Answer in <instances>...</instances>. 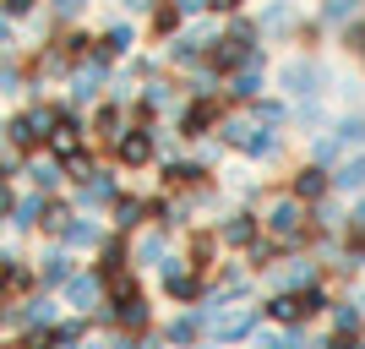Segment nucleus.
Instances as JSON below:
<instances>
[{
	"instance_id": "obj_8",
	"label": "nucleus",
	"mask_w": 365,
	"mask_h": 349,
	"mask_svg": "<svg viewBox=\"0 0 365 349\" xmlns=\"http://www.w3.org/2000/svg\"><path fill=\"white\" fill-rule=\"evenodd\" d=\"M262 328V305H245V300H224L218 305L213 328H207V338H218V344H240V338H251Z\"/></svg>"
},
{
	"instance_id": "obj_31",
	"label": "nucleus",
	"mask_w": 365,
	"mask_h": 349,
	"mask_svg": "<svg viewBox=\"0 0 365 349\" xmlns=\"http://www.w3.org/2000/svg\"><path fill=\"white\" fill-rule=\"evenodd\" d=\"M88 322L93 317H61L55 328H49V349H82V338H88Z\"/></svg>"
},
{
	"instance_id": "obj_24",
	"label": "nucleus",
	"mask_w": 365,
	"mask_h": 349,
	"mask_svg": "<svg viewBox=\"0 0 365 349\" xmlns=\"http://www.w3.org/2000/svg\"><path fill=\"white\" fill-rule=\"evenodd\" d=\"M224 98L229 104H257L262 98V66H240L224 76Z\"/></svg>"
},
{
	"instance_id": "obj_40",
	"label": "nucleus",
	"mask_w": 365,
	"mask_h": 349,
	"mask_svg": "<svg viewBox=\"0 0 365 349\" xmlns=\"http://www.w3.org/2000/svg\"><path fill=\"white\" fill-rule=\"evenodd\" d=\"M0 55H16V22L0 11Z\"/></svg>"
},
{
	"instance_id": "obj_17",
	"label": "nucleus",
	"mask_w": 365,
	"mask_h": 349,
	"mask_svg": "<svg viewBox=\"0 0 365 349\" xmlns=\"http://www.w3.org/2000/svg\"><path fill=\"white\" fill-rule=\"evenodd\" d=\"M164 344H169V349H197V344H207V322L197 317V305L164 322Z\"/></svg>"
},
{
	"instance_id": "obj_14",
	"label": "nucleus",
	"mask_w": 365,
	"mask_h": 349,
	"mask_svg": "<svg viewBox=\"0 0 365 349\" xmlns=\"http://www.w3.org/2000/svg\"><path fill=\"white\" fill-rule=\"evenodd\" d=\"M33 273H38V284H44V289H55V295H61V284L76 273V251H71V246H61V241H55V246L44 251V257L33 262Z\"/></svg>"
},
{
	"instance_id": "obj_11",
	"label": "nucleus",
	"mask_w": 365,
	"mask_h": 349,
	"mask_svg": "<svg viewBox=\"0 0 365 349\" xmlns=\"http://www.w3.org/2000/svg\"><path fill=\"white\" fill-rule=\"evenodd\" d=\"M289 197H300L305 208L327 202V197H333V169H327V164H317V158H311V164H300V169L289 175Z\"/></svg>"
},
{
	"instance_id": "obj_7",
	"label": "nucleus",
	"mask_w": 365,
	"mask_h": 349,
	"mask_svg": "<svg viewBox=\"0 0 365 349\" xmlns=\"http://www.w3.org/2000/svg\"><path fill=\"white\" fill-rule=\"evenodd\" d=\"M109 153H115V169H148L153 158H158V121H153V126H137V121H131Z\"/></svg>"
},
{
	"instance_id": "obj_3",
	"label": "nucleus",
	"mask_w": 365,
	"mask_h": 349,
	"mask_svg": "<svg viewBox=\"0 0 365 349\" xmlns=\"http://www.w3.org/2000/svg\"><path fill=\"white\" fill-rule=\"evenodd\" d=\"M224 109H229V98H224V93H185L180 115H175V131H180L185 142L213 137V131H218V121H224Z\"/></svg>"
},
{
	"instance_id": "obj_47",
	"label": "nucleus",
	"mask_w": 365,
	"mask_h": 349,
	"mask_svg": "<svg viewBox=\"0 0 365 349\" xmlns=\"http://www.w3.org/2000/svg\"><path fill=\"white\" fill-rule=\"evenodd\" d=\"M354 349H365V338H354Z\"/></svg>"
},
{
	"instance_id": "obj_45",
	"label": "nucleus",
	"mask_w": 365,
	"mask_h": 349,
	"mask_svg": "<svg viewBox=\"0 0 365 349\" xmlns=\"http://www.w3.org/2000/svg\"><path fill=\"white\" fill-rule=\"evenodd\" d=\"M158 0H125V11H153Z\"/></svg>"
},
{
	"instance_id": "obj_1",
	"label": "nucleus",
	"mask_w": 365,
	"mask_h": 349,
	"mask_svg": "<svg viewBox=\"0 0 365 349\" xmlns=\"http://www.w3.org/2000/svg\"><path fill=\"white\" fill-rule=\"evenodd\" d=\"M262 235L284 246V257L300 251V246H311V208H305L300 197H289V186L267 197V208H262Z\"/></svg>"
},
{
	"instance_id": "obj_2",
	"label": "nucleus",
	"mask_w": 365,
	"mask_h": 349,
	"mask_svg": "<svg viewBox=\"0 0 365 349\" xmlns=\"http://www.w3.org/2000/svg\"><path fill=\"white\" fill-rule=\"evenodd\" d=\"M55 121H61V104H49V98H33V104H22L11 121L0 126V131H6V148H16V153H44V142H49V131H55Z\"/></svg>"
},
{
	"instance_id": "obj_34",
	"label": "nucleus",
	"mask_w": 365,
	"mask_h": 349,
	"mask_svg": "<svg viewBox=\"0 0 365 349\" xmlns=\"http://www.w3.org/2000/svg\"><path fill=\"white\" fill-rule=\"evenodd\" d=\"M44 6H49V16H55V28H76V22L88 16L93 0H44Z\"/></svg>"
},
{
	"instance_id": "obj_43",
	"label": "nucleus",
	"mask_w": 365,
	"mask_h": 349,
	"mask_svg": "<svg viewBox=\"0 0 365 349\" xmlns=\"http://www.w3.org/2000/svg\"><path fill=\"white\" fill-rule=\"evenodd\" d=\"M180 6V16H202V11H213V0H175Z\"/></svg>"
},
{
	"instance_id": "obj_41",
	"label": "nucleus",
	"mask_w": 365,
	"mask_h": 349,
	"mask_svg": "<svg viewBox=\"0 0 365 349\" xmlns=\"http://www.w3.org/2000/svg\"><path fill=\"white\" fill-rule=\"evenodd\" d=\"M245 349H284V333H262L257 328V333L245 338Z\"/></svg>"
},
{
	"instance_id": "obj_16",
	"label": "nucleus",
	"mask_w": 365,
	"mask_h": 349,
	"mask_svg": "<svg viewBox=\"0 0 365 349\" xmlns=\"http://www.w3.org/2000/svg\"><path fill=\"white\" fill-rule=\"evenodd\" d=\"M131 44H137V28H131V22H109V28L93 39V61L120 66L125 55H131Z\"/></svg>"
},
{
	"instance_id": "obj_46",
	"label": "nucleus",
	"mask_w": 365,
	"mask_h": 349,
	"mask_svg": "<svg viewBox=\"0 0 365 349\" xmlns=\"http://www.w3.org/2000/svg\"><path fill=\"white\" fill-rule=\"evenodd\" d=\"M82 349H109V338H82Z\"/></svg>"
},
{
	"instance_id": "obj_38",
	"label": "nucleus",
	"mask_w": 365,
	"mask_h": 349,
	"mask_svg": "<svg viewBox=\"0 0 365 349\" xmlns=\"http://www.w3.org/2000/svg\"><path fill=\"white\" fill-rule=\"evenodd\" d=\"M344 44H349L354 55H360V61H365V11L354 16V22H344Z\"/></svg>"
},
{
	"instance_id": "obj_32",
	"label": "nucleus",
	"mask_w": 365,
	"mask_h": 349,
	"mask_svg": "<svg viewBox=\"0 0 365 349\" xmlns=\"http://www.w3.org/2000/svg\"><path fill=\"white\" fill-rule=\"evenodd\" d=\"M257 28H262V33H294V0H273V6L262 11Z\"/></svg>"
},
{
	"instance_id": "obj_19",
	"label": "nucleus",
	"mask_w": 365,
	"mask_h": 349,
	"mask_svg": "<svg viewBox=\"0 0 365 349\" xmlns=\"http://www.w3.org/2000/svg\"><path fill=\"white\" fill-rule=\"evenodd\" d=\"M104 235H109V229L98 224L93 213L76 208V213H71V224L61 229V246H71V251H98V241H104Z\"/></svg>"
},
{
	"instance_id": "obj_30",
	"label": "nucleus",
	"mask_w": 365,
	"mask_h": 349,
	"mask_svg": "<svg viewBox=\"0 0 365 349\" xmlns=\"http://www.w3.org/2000/svg\"><path fill=\"white\" fill-rule=\"evenodd\" d=\"M180 28H185V16H180V6H175V0H158V6L148 11V33H153V39H164V44H169Z\"/></svg>"
},
{
	"instance_id": "obj_4",
	"label": "nucleus",
	"mask_w": 365,
	"mask_h": 349,
	"mask_svg": "<svg viewBox=\"0 0 365 349\" xmlns=\"http://www.w3.org/2000/svg\"><path fill=\"white\" fill-rule=\"evenodd\" d=\"M93 317L104 322L109 333H148L153 305H148V295H142V289H125V295H104V305H98Z\"/></svg>"
},
{
	"instance_id": "obj_23",
	"label": "nucleus",
	"mask_w": 365,
	"mask_h": 349,
	"mask_svg": "<svg viewBox=\"0 0 365 349\" xmlns=\"http://www.w3.org/2000/svg\"><path fill=\"white\" fill-rule=\"evenodd\" d=\"M22 175H28L33 191H44V197H55V191L66 186V164L55 158V153H49V158H28V164H22Z\"/></svg>"
},
{
	"instance_id": "obj_15",
	"label": "nucleus",
	"mask_w": 365,
	"mask_h": 349,
	"mask_svg": "<svg viewBox=\"0 0 365 349\" xmlns=\"http://www.w3.org/2000/svg\"><path fill=\"white\" fill-rule=\"evenodd\" d=\"M278 88H284V98H317V88H322V66H317V61H284V71H278Z\"/></svg>"
},
{
	"instance_id": "obj_44",
	"label": "nucleus",
	"mask_w": 365,
	"mask_h": 349,
	"mask_svg": "<svg viewBox=\"0 0 365 349\" xmlns=\"http://www.w3.org/2000/svg\"><path fill=\"white\" fill-rule=\"evenodd\" d=\"M213 11H229V16H235V11H245V0H213Z\"/></svg>"
},
{
	"instance_id": "obj_9",
	"label": "nucleus",
	"mask_w": 365,
	"mask_h": 349,
	"mask_svg": "<svg viewBox=\"0 0 365 349\" xmlns=\"http://www.w3.org/2000/svg\"><path fill=\"white\" fill-rule=\"evenodd\" d=\"M61 305H71L76 317H93V311L104 305V278L93 273V268H76V273L61 284Z\"/></svg>"
},
{
	"instance_id": "obj_29",
	"label": "nucleus",
	"mask_w": 365,
	"mask_h": 349,
	"mask_svg": "<svg viewBox=\"0 0 365 349\" xmlns=\"http://www.w3.org/2000/svg\"><path fill=\"white\" fill-rule=\"evenodd\" d=\"M333 191H349V197H354V191H365V148L333 164Z\"/></svg>"
},
{
	"instance_id": "obj_5",
	"label": "nucleus",
	"mask_w": 365,
	"mask_h": 349,
	"mask_svg": "<svg viewBox=\"0 0 365 349\" xmlns=\"http://www.w3.org/2000/svg\"><path fill=\"white\" fill-rule=\"evenodd\" d=\"M109 71L115 66H104V61H76L71 71H66V104L71 109H82V104H98L104 98V88H109Z\"/></svg>"
},
{
	"instance_id": "obj_22",
	"label": "nucleus",
	"mask_w": 365,
	"mask_h": 349,
	"mask_svg": "<svg viewBox=\"0 0 365 349\" xmlns=\"http://www.w3.org/2000/svg\"><path fill=\"white\" fill-rule=\"evenodd\" d=\"M267 273H273V284H278V289H305V284H317V278H322V268H317L311 257H289V262L278 257Z\"/></svg>"
},
{
	"instance_id": "obj_39",
	"label": "nucleus",
	"mask_w": 365,
	"mask_h": 349,
	"mask_svg": "<svg viewBox=\"0 0 365 349\" xmlns=\"http://www.w3.org/2000/svg\"><path fill=\"white\" fill-rule=\"evenodd\" d=\"M38 6H44V0H0V11L11 16V22H28V16L38 11Z\"/></svg>"
},
{
	"instance_id": "obj_25",
	"label": "nucleus",
	"mask_w": 365,
	"mask_h": 349,
	"mask_svg": "<svg viewBox=\"0 0 365 349\" xmlns=\"http://www.w3.org/2000/svg\"><path fill=\"white\" fill-rule=\"evenodd\" d=\"M109 218H115V229H120V235H137V229L148 224V197H131V191H120V197L109 202Z\"/></svg>"
},
{
	"instance_id": "obj_13",
	"label": "nucleus",
	"mask_w": 365,
	"mask_h": 349,
	"mask_svg": "<svg viewBox=\"0 0 365 349\" xmlns=\"http://www.w3.org/2000/svg\"><path fill=\"white\" fill-rule=\"evenodd\" d=\"M115 197H120V181H115V169H93V175H88V181H82V186H76V208H82V213H93V208H104L109 213V202H115Z\"/></svg>"
},
{
	"instance_id": "obj_33",
	"label": "nucleus",
	"mask_w": 365,
	"mask_h": 349,
	"mask_svg": "<svg viewBox=\"0 0 365 349\" xmlns=\"http://www.w3.org/2000/svg\"><path fill=\"white\" fill-rule=\"evenodd\" d=\"M354 16H360V0H322L317 6V22H327V28H344Z\"/></svg>"
},
{
	"instance_id": "obj_18",
	"label": "nucleus",
	"mask_w": 365,
	"mask_h": 349,
	"mask_svg": "<svg viewBox=\"0 0 365 349\" xmlns=\"http://www.w3.org/2000/svg\"><path fill=\"white\" fill-rule=\"evenodd\" d=\"M169 257V229L164 224H142L137 229V241H131V268H158V262Z\"/></svg>"
},
{
	"instance_id": "obj_20",
	"label": "nucleus",
	"mask_w": 365,
	"mask_h": 349,
	"mask_svg": "<svg viewBox=\"0 0 365 349\" xmlns=\"http://www.w3.org/2000/svg\"><path fill=\"white\" fill-rule=\"evenodd\" d=\"M158 175H164V186H169V191H197V186H207V181H213V169H207V164H197V158H169V164L158 169Z\"/></svg>"
},
{
	"instance_id": "obj_28",
	"label": "nucleus",
	"mask_w": 365,
	"mask_h": 349,
	"mask_svg": "<svg viewBox=\"0 0 365 349\" xmlns=\"http://www.w3.org/2000/svg\"><path fill=\"white\" fill-rule=\"evenodd\" d=\"M44 208H49V197H44V191H28V197H16V202H11V218H6V224L28 235V229H38V224H44Z\"/></svg>"
},
{
	"instance_id": "obj_12",
	"label": "nucleus",
	"mask_w": 365,
	"mask_h": 349,
	"mask_svg": "<svg viewBox=\"0 0 365 349\" xmlns=\"http://www.w3.org/2000/svg\"><path fill=\"white\" fill-rule=\"evenodd\" d=\"M251 241H262V213L251 208H229L224 224H218V246H229V251H245Z\"/></svg>"
},
{
	"instance_id": "obj_10",
	"label": "nucleus",
	"mask_w": 365,
	"mask_h": 349,
	"mask_svg": "<svg viewBox=\"0 0 365 349\" xmlns=\"http://www.w3.org/2000/svg\"><path fill=\"white\" fill-rule=\"evenodd\" d=\"M125 126H131V109L115 104V98H98V104H93V121H88V142H98V148H115Z\"/></svg>"
},
{
	"instance_id": "obj_35",
	"label": "nucleus",
	"mask_w": 365,
	"mask_h": 349,
	"mask_svg": "<svg viewBox=\"0 0 365 349\" xmlns=\"http://www.w3.org/2000/svg\"><path fill=\"white\" fill-rule=\"evenodd\" d=\"M257 115L262 126H289V98H257V104H245Z\"/></svg>"
},
{
	"instance_id": "obj_26",
	"label": "nucleus",
	"mask_w": 365,
	"mask_h": 349,
	"mask_svg": "<svg viewBox=\"0 0 365 349\" xmlns=\"http://www.w3.org/2000/svg\"><path fill=\"white\" fill-rule=\"evenodd\" d=\"M185 262H191L197 273H213V268H218V229H191V241H185Z\"/></svg>"
},
{
	"instance_id": "obj_21",
	"label": "nucleus",
	"mask_w": 365,
	"mask_h": 349,
	"mask_svg": "<svg viewBox=\"0 0 365 349\" xmlns=\"http://www.w3.org/2000/svg\"><path fill=\"white\" fill-rule=\"evenodd\" d=\"M262 317H267V322H278V328H300V322H311V317H305L300 289H273V300L262 305Z\"/></svg>"
},
{
	"instance_id": "obj_36",
	"label": "nucleus",
	"mask_w": 365,
	"mask_h": 349,
	"mask_svg": "<svg viewBox=\"0 0 365 349\" xmlns=\"http://www.w3.org/2000/svg\"><path fill=\"white\" fill-rule=\"evenodd\" d=\"M61 164H66V181H71V186H82V181L93 175V169H98V158H93L88 148H76V153H66Z\"/></svg>"
},
{
	"instance_id": "obj_42",
	"label": "nucleus",
	"mask_w": 365,
	"mask_h": 349,
	"mask_svg": "<svg viewBox=\"0 0 365 349\" xmlns=\"http://www.w3.org/2000/svg\"><path fill=\"white\" fill-rule=\"evenodd\" d=\"M11 202H16V191H11V181H6V175H0V224H6V218H11Z\"/></svg>"
},
{
	"instance_id": "obj_27",
	"label": "nucleus",
	"mask_w": 365,
	"mask_h": 349,
	"mask_svg": "<svg viewBox=\"0 0 365 349\" xmlns=\"http://www.w3.org/2000/svg\"><path fill=\"white\" fill-rule=\"evenodd\" d=\"M327 317H333V338H360L365 333V305L360 300H333Z\"/></svg>"
},
{
	"instance_id": "obj_6",
	"label": "nucleus",
	"mask_w": 365,
	"mask_h": 349,
	"mask_svg": "<svg viewBox=\"0 0 365 349\" xmlns=\"http://www.w3.org/2000/svg\"><path fill=\"white\" fill-rule=\"evenodd\" d=\"M158 284H164L169 300H180V305H197L202 295H207V273H197L185 257H164L158 262Z\"/></svg>"
},
{
	"instance_id": "obj_37",
	"label": "nucleus",
	"mask_w": 365,
	"mask_h": 349,
	"mask_svg": "<svg viewBox=\"0 0 365 349\" xmlns=\"http://www.w3.org/2000/svg\"><path fill=\"white\" fill-rule=\"evenodd\" d=\"M344 241H349L354 251H365V202L349 213V218H344Z\"/></svg>"
},
{
	"instance_id": "obj_48",
	"label": "nucleus",
	"mask_w": 365,
	"mask_h": 349,
	"mask_svg": "<svg viewBox=\"0 0 365 349\" xmlns=\"http://www.w3.org/2000/svg\"><path fill=\"white\" fill-rule=\"evenodd\" d=\"M197 349H207V344H197Z\"/></svg>"
}]
</instances>
